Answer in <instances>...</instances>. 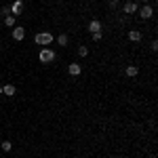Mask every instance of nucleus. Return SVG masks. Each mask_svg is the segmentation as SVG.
I'll use <instances>...</instances> for the list:
<instances>
[{
  "label": "nucleus",
  "mask_w": 158,
  "mask_h": 158,
  "mask_svg": "<svg viewBox=\"0 0 158 158\" xmlns=\"http://www.w3.org/2000/svg\"><path fill=\"white\" fill-rule=\"evenodd\" d=\"M78 55H80V57H86V55H89V49H86V47H78Z\"/></svg>",
  "instance_id": "nucleus-15"
},
{
  "label": "nucleus",
  "mask_w": 158,
  "mask_h": 158,
  "mask_svg": "<svg viewBox=\"0 0 158 158\" xmlns=\"http://www.w3.org/2000/svg\"><path fill=\"white\" fill-rule=\"evenodd\" d=\"M13 38H15V40H23L25 38V30L21 25H15V27H13Z\"/></svg>",
  "instance_id": "nucleus-3"
},
{
  "label": "nucleus",
  "mask_w": 158,
  "mask_h": 158,
  "mask_svg": "<svg viewBox=\"0 0 158 158\" xmlns=\"http://www.w3.org/2000/svg\"><path fill=\"white\" fill-rule=\"evenodd\" d=\"M2 93L9 95V97H13V95H15V86H13V85H4V86H2Z\"/></svg>",
  "instance_id": "nucleus-9"
},
{
  "label": "nucleus",
  "mask_w": 158,
  "mask_h": 158,
  "mask_svg": "<svg viewBox=\"0 0 158 158\" xmlns=\"http://www.w3.org/2000/svg\"><path fill=\"white\" fill-rule=\"evenodd\" d=\"M124 13H129V15H131V13H137V4H135V2H127V4H124Z\"/></svg>",
  "instance_id": "nucleus-10"
},
{
  "label": "nucleus",
  "mask_w": 158,
  "mask_h": 158,
  "mask_svg": "<svg viewBox=\"0 0 158 158\" xmlns=\"http://www.w3.org/2000/svg\"><path fill=\"white\" fill-rule=\"evenodd\" d=\"M0 93H2V86H0Z\"/></svg>",
  "instance_id": "nucleus-19"
},
{
  "label": "nucleus",
  "mask_w": 158,
  "mask_h": 158,
  "mask_svg": "<svg viewBox=\"0 0 158 158\" xmlns=\"http://www.w3.org/2000/svg\"><path fill=\"white\" fill-rule=\"evenodd\" d=\"M21 11H23V2L21 0H15L13 6H11V13L13 15H21Z\"/></svg>",
  "instance_id": "nucleus-5"
},
{
  "label": "nucleus",
  "mask_w": 158,
  "mask_h": 158,
  "mask_svg": "<svg viewBox=\"0 0 158 158\" xmlns=\"http://www.w3.org/2000/svg\"><path fill=\"white\" fill-rule=\"evenodd\" d=\"M91 36H93V40H95V42H99V40H101V36H103V34H101V32H93V34H91Z\"/></svg>",
  "instance_id": "nucleus-16"
},
{
  "label": "nucleus",
  "mask_w": 158,
  "mask_h": 158,
  "mask_svg": "<svg viewBox=\"0 0 158 158\" xmlns=\"http://www.w3.org/2000/svg\"><path fill=\"white\" fill-rule=\"evenodd\" d=\"M80 70H82V68H80V63H70V65H68L70 76H78V74H80Z\"/></svg>",
  "instance_id": "nucleus-6"
},
{
  "label": "nucleus",
  "mask_w": 158,
  "mask_h": 158,
  "mask_svg": "<svg viewBox=\"0 0 158 158\" xmlns=\"http://www.w3.org/2000/svg\"><path fill=\"white\" fill-rule=\"evenodd\" d=\"M38 59L42 61V63H51V61L55 59V53H53L51 49H42V51H40V55H38Z\"/></svg>",
  "instance_id": "nucleus-2"
},
{
  "label": "nucleus",
  "mask_w": 158,
  "mask_h": 158,
  "mask_svg": "<svg viewBox=\"0 0 158 158\" xmlns=\"http://www.w3.org/2000/svg\"><path fill=\"white\" fill-rule=\"evenodd\" d=\"M34 40H36V44H40V47H47V44L53 42V34H49V32H38L36 36H34Z\"/></svg>",
  "instance_id": "nucleus-1"
},
{
  "label": "nucleus",
  "mask_w": 158,
  "mask_h": 158,
  "mask_svg": "<svg viewBox=\"0 0 158 158\" xmlns=\"http://www.w3.org/2000/svg\"><path fill=\"white\" fill-rule=\"evenodd\" d=\"M4 23L9 25V27H15V15H6L4 17Z\"/></svg>",
  "instance_id": "nucleus-12"
},
{
  "label": "nucleus",
  "mask_w": 158,
  "mask_h": 158,
  "mask_svg": "<svg viewBox=\"0 0 158 158\" xmlns=\"http://www.w3.org/2000/svg\"><path fill=\"white\" fill-rule=\"evenodd\" d=\"M152 15H154V9H152L150 4H146V6H143V9L139 11V17H141V19H150Z\"/></svg>",
  "instance_id": "nucleus-4"
},
{
  "label": "nucleus",
  "mask_w": 158,
  "mask_h": 158,
  "mask_svg": "<svg viewBox=\"0 0 158 158\" xmlns=\"http://www.w3.org/2000/svg\"><path fill=\"white\" fill-rule=\"evenodd\" d=\"M0 148H2V152H11L13 143H11V141H2V146H0Z\"/></svg>",
  "instance_id": "nucleus-14"
},
{
  "label": "nucleus",
  "mask_w": 158,
  "mask_h": 158,
  "mask_svg": "<svg viewBox=\"0 0 158 158\" xmlns=\"http://www.w3.org/2000/svg\"><path fill=\"white\" fill-rule=\"evenodd\" d=\"M6 15H11V9H9V6H4V9H2V17H6Z\"/></svg>",
  "instance_id": "nucleus-17"
},
{
  "label": "nucleus",
  "mask_w": 158,
  "mask_h": 158,
  "mask_svg": "<svg viewBox=\"0 0 158 158\" xmlns=\"http://www.w3.org/2000/svg\"><path fill=\"white\" fill-rule=\"evenodd\" d=\"M89 32L93 34V32H101V23H99L97 19H93L91 23H89Z\"/></svg>",
  "instance_id": "nucleus-7"
},
{
  "label": "nucleus",
  "mask_w": 158,
  "mask_h": 158,
  "mask_svg": "<svg viewBox=\"0 0 158 158\" xmlns=\"http://www.w3.org/2000/svg\"><path fill=\"white\" fill-rule=\"evenodd\" d=\"M137 72H139V70H137V65H129V68H127V76H131V78L137 76Z\"/></svg>",
  "instance_id": "nucleus-13"
},
{
  "label": "nucleus",
  "mask_w": 158,
  "mask_h": 158,
  "mask_svg": "<svg viewBox=\"0 0 158 158\" xmlns=\"http://www.w3.org/2000/svg\"><path fill=\"white\" fill-rule=\"evenodd\" d=\"M129 40H131V42H139V40H141V32L131 30V32H129Z\"/></svg>",
  "instance_id": "nucleus-8"
},
{
  "label": "nucleus",
  "mask_w": 158,
  "mask_h": 158,
  "mask_svg": "<svg viewBox=\"0 0 158 158\" xmlns=\"http://www.w3.org/2000/svg\"><path fill=\"white\" fill-rule=\"evenodd\" d=\"M57 42H59V47H68V42H70V38H68V34H59V38H57Z\"/></svg>",
  "instance_id": "nucleus-11"
},
{
  "label": "nucleus",
  "mask_w": 158,
  "mask_h": 158,
  "mask_svg": "<svg viewBox=\"0 0 158 158\" xmlns=\"http://www.w3.org/2000/svg\"><path fill=\"white\" fill-rule=\"evenodd\" d=\"M143 2H152V0H143Z\"/></svg>",
  "instance_id": "nucleus-18"
}]
</instances>
